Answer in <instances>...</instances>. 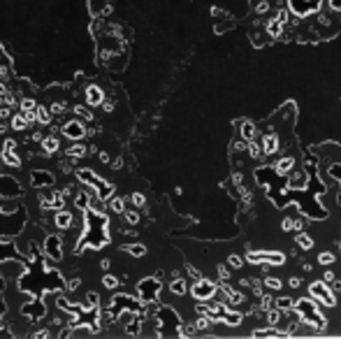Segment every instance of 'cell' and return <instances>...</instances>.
Segmentation results:
<instances>
[{
	"label": "cell",
	"instance_id": "23",
	"mask_svg": "<svg viewBox=\"0 0 341 339\" xmlns=\"http://www.w3.org/2000/svg\"><path fill=\"white\" fill-rule=\"evenodd\" d=\"M195 325H197V328H207V325H209V318H200Z\"/></svg>",
	"mask_w": 341,
	"mask_h": 339
},
{
	"label": "cell",
	"instance_id": "25",
	"mask_svg": "<svg viewBox=\"0 0 341 339\" xmlns=\"http://www.w3.org/2000/svg\"><path fill=\"white\" fill-rule=\"evenodd\" d=\"M290 286H293V288H297V286H299V279L293 277V279H290Z\"/></svg>",
	"mask_w": 341,
	"mask_h": 339
},
{
	"label": "cell",
	"instance_id": "4",
	"mask_svg": "<svg viewBox=\"0 0 341 339\" xmlns=\"http://www.w3.org/2000/svg\"><path fill=\"white\" fill-rule=\"evenodd\" d=\"M246 260L249 262H272V265H281V262L286 260V255L279 254V251H258V254H246Z\"/></svg>",
	"mask_w": 341,
	"mask_h": 339
},
{
	"label": "cell",
	"instance_id": "11",
	"mask_svg": "<svg viewBox=\"0 0 341 339\" xmlns=\"http://www.w3.org/2000/svg\"><path fill=\"white\" fill-rule=\"evenodd\" d=\"M242 137L246 139V142H251V139L256 137V126L251 124V121H244L242 124Z\"/></svg>",
	"mask_w": 341,
	"mask_h": 339
},
{
	"label": "cell",
	"instance_id": "14",
	"mask_svg": "<svg viewBox=\"0 0 341 339\" xmlns=\"http://www.w3.org/2000/svg\"><path fill=\"white\" fill-rule=\"evenodd\" d=\"M318 262H320V265H332V262H334V255L327 254V251H323V254L318 255Z\"/></svg>",
	"mask_w": 341,
	"mask_h": 339
},
{
	"label": "cell",
	"instance_id": "18",
	"mask_svg": "<svg viewBox=\"0 0 341 339\" xmlns=\"http://www.w3.org/2000/svg\"><path fill=\"white\" fill-rule=\"evenodd\" d=\"M276 307H283V309H286V307H293V300H290V297H281V300L276 302Z\"/></svg>",
	"mask_w": 341,
	"mask_h": 339
},
{
	"label": "cell",
	"instance_id": "2",
	"mask_svg": "<svg viewBox=\"0 0 341 339\" xmlns=\"http://www.w3.org/2000/svg\"><path fill=\"white\" fill-rule=\"evenodd\" d=\"M323 0H288V7L295 16H309L313 12H318Z\"/></svg>",
	"mask_w": 341,
	"mask_h": 339
},
{
	"label": "cell",
	"instance_id": "15",
	"mask_svg": "<svg viewBox=\"0 0 341 339\" xmlns=\"http://www.w3.org/2000/svg\"><path fill=\"white\" fill-rule=\"evenodd\" d=\"M267 323L269 325L279 323V311H276V309H269V311H267Z\"/></svg>",
	"mask_w": 341,
	"mask_h": 339
},
{
	"label": "cell",
	"instance_id": "5",
	"mask_svg": "<svg viewBox=\"0 0 341 339\" xmlns=\"http://www.w3.org/2000/svg\"><path fill=\"white\" fill-rule=\"evenodd\" d=\"M216 293V286L212 281H205V279H197L195 286H193V295H195L197 300H209L212 295Z\"/></svg>",
	"mask_w": 341,
	"mask_h": 339
},
{
	"label": "cell",
	"instance_id": "22",
	"mask_svg": "<svg viewBox=\"0 0 341 339\" xmlns=\"http://www.w3.org/2000/svg\"><path fill=\"white\" fill-rule=\"evenodd\" d=\"M256 9H258V14H265V12H267V2H258V7H256Z\"/></svg>",
	"mask_w": 341,
	"mask_h": 339
},
{
	"label": "cell",
	"instance_id": "21",
	"mask_svg": "<svg viewBox=\"0 0 341 339\" xmlns=\"http://www.w3.org/2000/svg\"><path fill=\"white\" fill-rule=\"evenodd\" d=\"M330 7H332L334 12H341V0H330Z\"/></svg>",
	"mask_w": 341,
	"mask_h": 339
},
{
	"label": "cell",
	"instance_id": "3",
	"mask_svg": "<svg viewBox=\"0 0 341 339\" xmlns=\"http://www.w3.org/2000/svg\"><path fill=\"white\" fill-rule=\"evenodd\" d=\"M311 295H313L316 300H320L323 304H327V307H334V304H337L332 288L327 286V281H316V284H311Z\"/></svg>",
	"mask_w": 341,
	"mask_h": 339
},
{
	"label": "cell",
	"instance_id": "7",
	"mask_svg": "<svg viewBox=\"0 0 341 339\" xmlns=\"http://www.w3.org/2000/svg\"><path fill=\"white\" fill-rule=\"evenodd\" d=\"M260 149H262L265 156L276 154V151H279V137H276V135H265V137L260 139Z\"/></svg>",
	"mask_w": 341,
	"mask_h": 339
},
{
	"label": "cell",
	"instance_id": "9",
	"mask_svg": "<svg viewBox=\"0 0 341 339\" xmlns=\"http://www.w3.org/2000/svg\"><path fill=\"white\" fill-rule=\"evenodd\" d=\"M223 323H227V325H239L242 323V314L239 311H232V309H225V314H223Z\"/></svg>",
	"mask_w": 341,
	"mask_h": 339
},
{
	"label": "cell",
	"instance_id": "10",
	"mask_svg": "<svg viewBox=\"0 0 341 339\" xmlns=\"http://www.w3.org/2000/svg\"><path fill=\"white\" fill-rule=\"evenodd\" d=\"M223 293L227 295V302H230V304H242L244 302V295L239 293V291H232V288H223Z\"/></svg>",
	"mask_w": 341,
	"mask_h": 339
},
{
	"label": "cell",
	"instance_id": "17",
	"mask_svg": "<svg viewBox=\"0 0 341 339\" xmlns=\"http://www.w3.org/2000/svg\"><path fill=\"white\" fill-rule=\"evenodd\" d=\"M183 288H186V284H183L181 279H179V281H174V284H172V291H174V293H179V295L183 293Z\"/></svg>",
	"mask_w": 341,
	"mask_h": 339
},
{
	"label": "cell",
	"instance_id": "6",
	"mask_svg": "<svg viewBox=\"0 0 341 339\" xmlns=\"http://www.w3.org/2000/svg\"><path fill=\"white\" fill-rule=\"evenodd\" d=\"M286 21H288V12H286V9H279V14H276L272 21L267 23V33H269L272 38H279V35H281V28L286 26Z\"/></svg>",
	"mask_w": 341,
	"mask_h": 339
},
{
	"label": "cell",
	"instance_id": "24",
	"mask_svg": "<svg viewBox=\"0 0 341 339\" xmlns=\"http://www.w3.org/2000/svg\"><path fill=\"white\" fill-rule=\"evenodd\" d=\"M218 272H220V279H227V277H230V272H227V267H218Z\"/></svg>",
	"mask_w": 341,
	"mask_h": 339
},
{
	"label": "cell",
	"instance_id": "13",
	"mask_svg": "<svg viewBox=\"0 0 341 339\" xmlns=\"http://www.w3.org/2000/svg\"><path fill=\"white\" fill-rule=\"evenodd\" d=\"M246 149H249V154L253 156V158H258V156L262 154V149H260V142H253V139H251L249 144H246Z\"/></svg>",
	"mask_w": 341,
	"mask_h": 339
},
{
	"label": "cell",
	"instance_id": "12",
	"mask_svg": "<svg viewBox=\"0 0 341 339\" xmlns=\"http://www.w3.org/2000/svg\"><path fill=\"white\" fill-rule=\"evenodd\" d=\"M297 244H299V247L302 249H313V239L309 237V235H304V232H299V235H297Z\"/></svg>",
	"mask_w": 341,
	"mask_h": 339
},
{
	"label": "cell",
	"instance_id": "19",
	"mask_svg": "<svg viewBox=\"0 0 341 339\" xmlns=\"http://www.w3.org/2000/svg\"><path fill=\"white\" fill-rule=\"evenodd\" d=\"M274 307V302H272V297H265V300H262V309H265V311H269V309Z\"/></svg>",
	"mask_w": 341,
	"mask_h": 339
},
{
	"label": "cell",
	"instance_id": "16",
	"mask_svg": "<svg viewBox=\"0 0 341 339\" xmlns=\"http://www.w3.org/2000/svg\"><path fill=\"white\" fill-rule=\"evenodd\" d=\"M265 286H267V288L279 291V288H281V281H279V279H272V277H269V279H265Z\"/></svg>",
	"mask_w": 341,
	"mask_h": 339
},
{
	"label": "cell",
	"instance_id": "1",
	"mask_svg": "<svg viewBox=\"0 0 341 339\" xmlns=\"http://www.w3.org/2000/svg\"><path fill=\"white\" fill-rule=\"evenodd\" d=\"M295 307H297V314L302 316L304 323H309V328H318L320 330V328H325L327 325V321L318 314V309H316V304H313L311 300H299Z\"/></svg>",
	"mask_w": 341,
	"mask_h": 339
},
{
	"label": "cell",
	"instance_id": "8",
	"mask_svg": "<svg viewBox=\"0 0 341 339\" xmlns=\"http://www.w3.org/2000/svg\"><path fill=\"white\" fill-rule=\"evenodd\" d=\"M295 168V161L290 158V156H286V158H281L279 163H276V174H281V177H286L290 170Z\"/></svg>",
	"mask_w": 341,
	"mask_h": 339
},
{
	"label": "cell",
	"instance_id": "20",
	"mask_svg": "<svg viewBox=\"0 0 341 339\" xmlns=\"http://www.w3.org/2000/svg\"><path fill=\"white\" fill-rule=\"evenodd\" d=\"M230 265H232V267H239V265H242V258H237V255H230Z\"/></svg>",
	"mask_w": 341,
	"mask_h": 339
}]
</instances>
